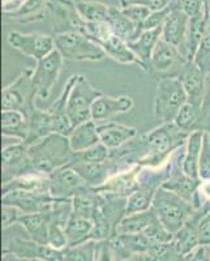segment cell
Segmentation results:
<instances>
[{
  "label": "cell",
  "instance_id": "1",
  "mask_svg": "<svg viewBox=\"0 0 210 261\" xmlns=\"http://www.w3.org/2000/svg\"><path fill=\"white\" fill-rule=\"evenodd\" d=\"M188 136L190 134L181 130L175 123H165L111 150V158L127 166L158 167L167 162L176 149L186 145Z\"/></svg>",
  "mask_w": 210,
  "mask_h": 261
},
{
  "label": "cell",
  "instance_id": "2",
  "mask_svg": "<svg viewBox=\"0 0 210 261\" xmlns=\"http://www.w3.org/2000/svg\"><path fill=\"white\" fill-rule=\"evenodd\" d=\"M28 151L33 167L42 175H50L54 171L68 166L74 157L69 139L59 134L50 135L28 146Z\"/></svg>",
  "mask_w": 210,
  "mask_h": 261
},
{
  "label": "cell",
  "instance_id": "3",
  "mask_svg": "<svg viewBox=\"0 0 210 261\" xmlns=\"http://www.w3.org/2000/svg\"><path fill=\"white\" fill-rule=\"evenodd\" d=\"M187 102L188 95L179 77L158 76L154 98V116L161 124L174 123Z\"/></svg>",
  "mask_w": 210,
  "mask_h": 261
},
{
  "label": "cell",
  "instance_id": "4",
  "mask_svg": "<svg viewBox=\"0 0 210 261\" xmlns=\"http://www.w3.org/2000/svg\"><path fill=\"white\" fill-rule=\"evenodd\" d=\"M151 208L154 209L161 223L171 234L178 232L184 223L196 213L192 202L162 187L155 192Z\"/></svg>",
  "mask_w": 210,
  "mask_h": 261
},
{
  "label": "cell",
  "instance_id": "5",
  "mask_svg": "<svg viewBox=\"0 0 210 261\" xmlns=\"http://www.w3.org/2000/svg\"><path fill=\"white\" fill-rule=\"evenodd\" d=\"M85 36L94 41L104 51L106 57L120 64H135L141 68L139 59L132 53L127 42L119 38L106 22H86Z\"/></svg>",
  "mask_w": 210,
  "mask_h": 261
},
{
  "label": "cell",
  "instance_id": "6",
  "mask_svg": "<svg viewBox=\"0 0 210 261\" xmlns=\"http://www.w3.org/2000/svg\"><path fill=\"white\" fill-rule=\"evenodd\" d=\"M55 48L65 60L71 62H101L106 54L99 46L80 33L55 34Z\"/></svg>",
  "mask_w": 210,
  "mask_h": 261
},
{
  "label": "cell",
  "instance_id": "7",
  "mask_svg": "<svg viewBox=\"0 0 210 261\" xmlns=\"http://www.w3.org/2000/svg\"><path fill=\"white\" fill-rule=\"evenodd\" d=\"M102 94L103 93L95 89L84 74H78L67 105V114L73 128L92 120V106Z\"/></svg>",
  "mask_w": 210,
  "mask_h": 261
},
{
  "label": "cell",
  "instance_id": "8",
  "mask_svg": "<svg viewBox=\"0 0 210 261\" xmlns=\"http://www.w3.org/2000/svg\"><path fill=\"white\" fill-rule=\"evenodd\" d=\"M33 71L34 68H25L13 83L4 88L2 92V110H20L28 114L36 106Z\"/></svg>",
  "mask_w": 210,
  "mask_h": 261
},
{
  "label": "cell",
  "instance_id": "9",
  "mask_svg": "<svg viewBox=\"0 0 210 261\" xmlns=\"http://www.w3.org/2000/svg\"><path fill=\"white\" fill-rule=\"evenodd\" d=\"M48 15L52 20V32L55 34L80 33L86 34V21L81 17L73 0H52L48 2Z\"/></svg>",
  "mask_w": 210,
  "mask_h": 261
},
{
  "label": "cell",
  "instance_id": "10",
  "mask_svg": "<svg viewBox=\"0 0 210 261\" xmlns=\"http://www.w3.org/2000/svg\"><path fill=\"white\" fill-rule=\"evenodd\" d=\"M38 174L33 167L28 146L24 143L8 145L2 151V183H7L21 176ZM42 175V174H41Z\"/></svg>",
  "mask_w": 210,
  "mask_h": 261
},
{
  "label": "cell",
  "instance_id": "11",
  "mask_svg": "<svg viewBox=\"0 0 210 261\" xmlns=\"http://www.w3.org/2000/svg\"><path fill=\"white\" fill-rule=\"evenodd\" d=\"M63 62H64V58L57 48L48 54L47 57L37 62L32 77L37 98L47 99L50 97L54 85L62 71Z\"/></svg>",
  "mask_w": 210,
  "mask_h": 261
},
{
  "label": "cell",
  "instance_id": "12",
  "mask_svg": "<svg viewBox=\"0 0 210 261\" xmlns=\"http://www.w3.org/2000/svg\"><path fill=\"white\" fill-rule=\"evenodd\" d=\"M7 41L13 50H17L22 55L33 58L36 62L46 58L48 54L55 50L54 36H47V34H39V33L24 34L15 30V32H9Z\"/></svg>",
  "mask_w": 210,
  "mask_h": 261
},
{
  "label": "cell",
  "instance_id": "13",
  "mask_svg": "<svg viewBox=\"0 0 210 261\" xmlns=\"http://www.w3.org/2000/svg\"><path fill=\"white\" fill-rule=\"evenodd\" d=\"M57 201L50 192H33V191H11L2 195V204L13 206L21 214H34L48 212Z\"/></svg>",
  "mask_w": 210,
  "mask_h": 261
},
{
  "label": "cell",
  "instance_id": "14",
  "mask_svg": "<svg viewBox=\"0 0 210 261\" xmlns=\"http://www.w3.org/2000/svg\"><path fill=\"white\" fill-rule=\"evenodd\" d=\"M188 62L179 48L161 39L151 55L150 73L157 76H174L178 77L179 72Z\"/></svg>",
  "mask_w": 210,
  "mask_h": 261
},
{
  "label": "cell",
  "instance_id": "15",
  "mask_svg": "<svg viewBox=\"0 0 210 261\" xmlns=\"http://www.w3.org/2000/svg\"><path fill=\"white\" fill-rule=\"evenodd\" d=\"M88 187L72 167L65 166L48 175V192L55 200H72L77 193Z\"/></svg>",
  "mask_w": 210,
  "mask_h": 261
},
{
  "label": "cell",
  "instance_id": "16",
  "mask_svg": "<svg viewBox=\"0 0 210 261\" xmlns=\"http://www.w3.org/2000/svg\"><path fill=\"white\" fill-rule=\"evenodd\" d=\"M3 252H12L20 257L29 258V260H43V261H63L64 258V249H58L48 244H41L32 239H22V238H13L6 247Z\"/></svg>",
  "mask_w": 210,
  "mask_h": 261
},
{
  "label": "cell",
  "instance_id": "17",
  "mask_svg": "<svg viewBox=\"0 0 210 261\" xmlns=\"http://www.w3.org/2000/svg\"><path fill=\"white\" fill-rule=\"evenodd\" d=\"M178 77L183 84L184 89H186L187 95H188V102L193 105H201L205 93H206L210 76L205 74L201 69L198 68L197 64L193 60H188L179 72Z\"/></svg>",
  "mask_w": 210,
  "mask_h": 261
},
{
  "label": "cell",
  "instance_id": "18",
  "mask_svg": "<svg viewBox=\"0 0 210 261\" xmlns=\"http://www.w3.org/2000/svg\"><path fill=\"white\" fill-rule=\"evenodd\" d=\"M140 170H141V166H137V165L124 167L116 174H114L106 183L94 188V190L98 191V192L104 193V195L128 197L135 191L139 190L137 175H139Z\"/></svg>",
  "mask_w": 210,
  "mask_h": 261
},
{
  "label": "cell",
  "instance_id": "19",
  "mask_svg": "<svg viewBox=\"0 0 210 261\" xmlns=\"http://www.w3.org/2000/svg\"><path fill=\"white\" fill-rule=\"evenodd\" d=\"M134 106V98L128 95L111 97L102 94L92 106V120H94L97 124L106 123L116 115L129 113Z\"/></svg>",
  "mask_w": 210,
  "mask_h": 261
},
{
  "label": "cell",
  "instance_id": "20",
  "mask_svg": "<svg viewBox=\"0 0 210 261\" xmlns=\"http://www.w3.org/2000/svg\"><path fill=\"white\" fill-rule=\"evenodd\" d=\"M190 27V16L178 9H172L162 27V41L175 46L186 57L187 33Z\"/></svg>",
  "mask_w": 210,
  "mask_h": 261
},
{
  "label": "cell",
  "instance_id": "21",
  "mask_svg": "<svg viewBox=\"0 0 210 261\" xmlns=\"http://www.w3.org/2000/svg\"><path fill=\"white\" fill-rule=\"evenodd\" d=\"M205 213L202 211H196V213L184 223L183 227L174 234V246L184 257H191L196 249L200 247L198 239V225Z\"/></svg>",
  "mask_w": 210,
  "mask_h": 261
},
{
  "label": "cell",
  "instance_id": "22",
  "mask_svg": "<svg viewBox=\"0 0 210 261\" xmlns=\"http://www.w3.org/2000/svg\"><path fill=\"white\" fill-rule=\"evenodd\" d=\"M98 135L101 143L104 144L110 150H115L127 144L128 141L139 136L136 128L120 124L116 122H106L97 124Z\"/></svg>",
  "mask_w": 210,
  "mask_h": 261
},
{
  "label": "cell",
  "instance_id": "23",
  "mask_svg": "<svg viewBox=\"0 0 210 261\" xmlns=\"http://www.w3.org/2000/svg\"><path fill=\"white\" fill-rule=\"evenodd\" d=\"M28 116H29V136L24 143L27 146L33 145L45 137L55 134L54 116L48 110H42L34 106L28 113Z\"/></svg>",
  "mask_w": 210,
  "mask_h": 261
},
{
  "label": "cell",
  "instance_id": "24",
  "mask_svg": "<svg viewBox=\"0 0 210 261\" xmlns=\"http://www.w3.org/2000/svg\"><path fill=\"white\" fill-rule=\"evenodd\" d=\"M161 39H162V27L157 28V29L144 30L136 41L128 43L132 53L139 59L142 71L150 73L151 55H153L154 48Z\"/></svg>",
  "mask_w": 210,
  "mask_h": 261
},
{
  "label": "cell",
  "instance_id": "25",
  "mask_svg": "<svg viewBox=\"0 0 210 261\" xmlns=\"http://www.w3.org/2000/svg\"><path fill=\"white\" fill-rule=\"evenodd\" d=\"M2 135L25 143L29 136V116L20 110H2Z\"/></svg>",
  "mask_w": 210,
  "mask_h": 261
},
{
  "label": "cell",
  "instance_id": "26",
  "mask_svg": "<svg viewBox=\"0 0 210 261\" xmlns=\"http://www.w3.org/2000/svg\"><path fill=\"white\" fill-rule=\"evenodd\" d=\"M17 225L24 227L32 241L41 244H48L50 211L43 212V213L20 214Z\"/></svg>",
  "mask_w": 210,
  "mask_h": 261
},
{
  "label": "cell",
  "instance_id": "27",
  "mask_svg": "<svg viewBox=\"0 0 210 261\" xmlns=\"http://www.w3.org/2000/svg\"><path fill=\"white\" fill-rule=\"evenodd\" d=\"M106 24H109L111 30L115 33L119 38H121L124 42H127V43L136 41L141 36V33L144 32L142 28H140L139 25L132 22L123 13L120 7H110L109 17H107Z\"/></svg>",
  "mask_w": 210,
  "mask_h": 261
},
{
  "label": "cell",
  "instance_id": "28",
  "mask_svg": "<svg viewBox=\"0 0 210 261\" xmlns=\"http://www.w3.org/2000/svg\"><path fill=\"white\" fill-rule=\"evenodd\" d=\"M7 21L29 24L46 18L48 15V0H25L15 12L3 13Z\"/></svg>",
  "mask_w": 210,
  "mask_h": 261
},
{
  "label": "cell",
  "instance_id": "29",
  "mask_svg": "<svg viewBox=\"0 0 210 261\" xmlns=\"http://www.w3.org/2000/svg\"><path fill=\"white\" fill-rule=\"evenodd\" d=\"M68 139L69 143H71L72 150L74 153L84 151L86 149L97 145L98 143H101V139H99V135H98L97 123L94 120H88V122L74 127Z\"/></svg>",
  "mask_w": 210,
  "mask_h": 261
},
{
  "label": "cell",
  "instance_id": "30",
  "mask_svg": "<svg viewBox=\"0 0 210 261\" xmlns=\"http://www.w3.org/2000/svg\"><path fill=\"white\" fill-rule=\"evenodd\" d=\"M102 193L92 187H86L72 199V212L77 216L92 220L101 204Z\"/></svg>",
  "mask_w": 210,
  "mask_h": 261
},
{
  "label": "cell",
  "instance_id": "31",
  "mask_svg": "<svg viewBox=\"0 0 210 261\" xmlns=\"http://www.w3.org/2000/svg\"><path fill=\"white\" fill-rule=\"evenodd\" d=\"M204 132H192L190 134L186 143V151L183 157V170L187 175L193 179H198V161L201 154Z\"/></svg>",
  "mask_w": 210,
  "mask_h": 261
},
{
  "label": "cell",
  "instance_id": "32",
  "mask_svg": "<svg viewBox=\"0 0 210 261\" xmlns=\"http://www.w3.org/2000/svg\"><path fill=\"white\" fill-rule=\"evenodd\" d=\"M158 220L157 214L153 208L141 213H135L125 216L121 222L119 223L116 235H130V234H141L148 230L155 221Z\"/></svg>",
  "mask_w": 210,
  "mask_h": 261
},
{
  "label": "cell",
  "instance_id": "33",
  "mask_svg": "<svg viewBox=\"0 0 210 261\" xmlns=\"http://www.w3.org/2000/svg\"><path fill=\"white\" fill-rule=\"evenodd\" d=\"M93 227H94V223L92 220L77 216L72 212L68 222L64 227L68 247H73L84 243V242L90 241Z\"/></svg>",
  "mask_w": 210,
  "mask_h": 261
},
{
  "label": "cell",
  "instance_id": "34",
  "mask_svg": "<svg viewBox=\"0 0 210 261\" xmlns=\"http://www.w3.org/2000/svg\"><path fill=\"white\" fill-rule=\"evenodd\" d=\"M209 22L210 20L206 11L202 15L190 18V27H188L186 41V58L188 60H193V57H195L198 46H200L205 34H206Z\"/></svg>",
  "mask_w": 210,
  "mask_h": 261
},
{
  "label": "cell",
  "instance_id": "35",
  "mask_svg": "<svg viewBox=\"0 0 210 261\" xmlns=\"http://www.w3.org/2000/svg\"><path fill=\"white\" fill-rule=\"evenodd\" d=\"M11 191H33V192H48V175L33 174L21 176L7 183H2V195Z\"/></svg>",
  "mask_w": 210,
  "mask_h": 261
},
{
  "label": "cell",
  "instance_id": "36",
  "mask_svg": "<svg viewBox=\"0 0 210 261\" xmlns=\"http://www.w3.org/2000/svg\"><path fill=\"white\" fill-rule=\"evenodd\" d=\"M110 7L99 2H76V8L86 22H106Z\"/></svg>",
  "mask_w": 210,
  "mask_h": 261
},
{
  "label": "cell",
  "instance_id": "37",
  "mask_svg": "<svg viewBox=\"0 0 210 261\" xmlns=\"http://www.w3.org/2000/svg\"><path fill=\"white\" fill-rule=\"evenodd\" d=\"M157 191L142 190V188H139V190L135 191L132 195L128 196L125 216L149 211V209L151 208V205H153L154 196H155V192H157Z\"/></svg>",
  "mask_w": 210,
  "mask_h": 261
},
{
  "label": "cell",
  "instance_id": "38",
  "mask_svg": "<svg viewBox=\"0 0 210 261\" xmlns=\"http://www.w3.org/2000/svg\"><path fill=\"white\" fill-rule=\"evenodd\" d=\"M97 242L88 241L73 247L64 248L63 261H95Z\"/></svg>",
  "mask_w": 210,
  "mask_h": 261
},
{
  "label": "cell",
  "instance_id": "39",
  "mask_svg": "<svg viewBox=\"0 0 210 261\" xmlns=\"http://www.w3.org/2000/svg\"><path fill=\"white\" fill-rule=\"evenodd\" d=\"M193 132H204L210 135V79L202 103L197 109Z\"/></svg>",
  "mask_w": 210,
  "mask_h": 261
},
{
  "label": "cell",
  "instance_id": "40",
  "mask_svg": "<svg viewBox=\"0 0 210 261\" xmlns=\"http://www.w3.org/2000/svg\"><path fill=\"white\" fill-rule=\"evenodd\" d=\"M111 158V150L104 144L98 143L97 145L86 149L84 151L74 153L72 161H84V162H106Z\"/></svg>",
  "mask_w": 210,
  "mask_h": 261
},
{
  "label": "cell",
  "instance_id": "41",
  "mask_svg": "<svg viewBox=\"0 0 210 261\" xmlns=\"http://www.w3.org/2000/svg\"><path fill=\"white\" fill-rule=\"evenodd\" d=\"M150 256L153 257L154 261H188L190 257H184L180 252H179L174 243H165L154 246L153 248L149 251Z\"/></svg>",
  "mask_w": 210,
  "mask_h": 261
},
{
  "label": "cell",
  "instance_id": "42",
  "mask_svg": "<svg viewBox=\"0 0 210 261\" xmlns=\"http://www.w3.org/2000/svg\"><path fill=\"white\" fill-rule=\"evenodd\" d=\"M193 62L197 64L198 68L201 69L205 74L210 76V22L209 27H207L206 34H205L204 39L200 43L195 57H193Z\"/></svg>",
  "mask_w": 210,
  "mask_h": 261
},
{
  "label": "cell",
  "instance_id": "43",
  "mask_svg": "<svg viewBox=\"0 0 210 261\" xmlns=\"http://www.w3.org/2000/svg\"><path fill=\"white\" fill-rule=\"evenodd\" d=\"M170 7L181 11L191 18L205 12V0H171Z\"/></svg>",
  "mask_w": 210,
  "mask_h": 261
},
{
  "label": "cell",
  "instance_id": "44",
  "mask_svg": "<svg viewBox=\"0 0 210 261\" xmlns=\"http://www.w3.org/2000/svg\"><path fill=\"white\" fill-rule=\"evenodd\" d=\"M198 176L200 180H209L210 179V135H204V141H202L201 154L198 161Z\"/></svg>",
  "mask_w": 210,
  "mask_h": 261
},
{
  "label": "cell",
  "instance_id": "45",
  "mask_svg": "<svg viewBox=\"0 0 210 261\" xmlns=\"http://www.w3.org/2000/svg\"><path fill=\"white\" fill-rule=\"evenodd\" d=\"M95 261H120V256L116 252L113 241L97 242V253H95Z\"/></svg>",
  "mask_w": 210,
  "mask_h": 261
},
{
  "label": "cell",
  "instance_id": "46",
  "mask_svg": "<svg viewBox=\"0 0 210 261\" xmlns=\"http://www.w3.org/2000/svg\"><path fill=\"white\" fill-rule=\"evenodd\" d=\"M170 3H171V0H119L118 7L125 8V7L129 6H141L154 12V11H161V9L167 8Z\"/></svg>",
  "mask_w": 210,
  "mask_h": 261
},
{
  "label": "cell",
  "instance_id": "47",
  "mask_svg": "<svg viewBox=\"0 0 210 261\" xmlns=\"http://www.w3.org/2000/svg\"><path fill=\"white\" fill-rule=\"evenodd\" d=\"M123 11L125 16L129 18L132 22H135L136 25H139L140 28H142L144 22L146 21V18L150 16L151 11L150 9L145 8V7H141V6H129V7H125V8H120ZM144 30V29H142Z\"/></svg>",
  "mask_w": 210,
  "mask_h": 261
},
{
  "label": "cell",
  "instance_id": "48",
  "mask_svg": "<svg viewBox=\"0 0 210 261\" xmlns=\"http://www.w3.org/2000/svg\"><path fill=\"white\" fill-rule=\"evenodd\" d=\"M172 12L171 7H167L165 9H161V11H154V12L150 13L146 21L142 25V29L144 30H151V29H157V28L163 27L165 24L166 18L169 17L170 13Z\"/></svg>",
  "mask_w": 210,
  "mask_h": 261
},
{
  "label": "cell",
  "instance_id": "49",
  "mask_svg": "<svg viewBox=\"0 0 210 261\" xmlns=\"http://www.w3.org/2000/svg\"><path fill=\"white\" fill-rule=\"evenodd\" d=\"M20 214V212L16 208H13V206L3 205L2 206V226H3V230H7V228L13 225H17V220Z\"/></svg>",
  "mask_w": 210,
  "mask_h": 261
},
{
  "label": "cell",
  "instance_id": "50",
  "mask_svg": "<svg viewBox=\"0 0 210 261\" xmlns=\"http://www.w3.org/2000/svg\"><path fill=\"white\" fill-rule=\"evenodd\" d=\"M200 246H210V212L205 214L198 225Z\"/></svg>",
  "mask_w": 210,
  "mask_h": 261
},
{
  "label": "cell",
  "instance_id": "51",
  "mask_svg": "<svg viewBox=\"0 0 210 261\" xmlns=\"http://www.w3.org/2000/svg\"><path fill=\"white\" fill-rule=\"evenodd\" d=\"M188 261H210V247L200 246L188 258Z\"/></svg>",
  "mask_w": 210,
  "mask_h": 261
},
{
  "label": "cell",
  "instance_id": "52",
  "mask_svg": "<svg viewBox=\"0 0 210 261\" xmlns=\"http://www.w3.org/2000/svg\"><path fill=\"white\" fill-rule=\"evenodd\" d=\"M25 0H2V4H3V13L15 12L16 9H18L22 6Z\"/></svg>",
  "mask_w": 210,
  "mask_h": 261
},
{
  "label": "cell",
  "instance_id": "53",
  "mask_svg": "<svg viewBox=\"0 0 210 261\" xmlns=\"http://www.w3.org/2000/svg\"><path fill=\"white\" fill-rule=\"evenodd\" d=\"M121 261H154L153 257L149 252H141V253H130L127 257H124Z\"/></svg>",
  "mask_w": 210,
  "mask_h": 261
},
{
  "label": "cell",
  "instance_id": "54",
  "mask_svg": "<svg viewBox=\"0 0 210 261\" xmlns=\"http://www.w3.org/2000/svg\"><path fill=\"white\" fill-rule=\"evenodd\" d=\"M2 261H32L29 258L20 257L12 252H3L2 253Z\"/></svg>",
  "mask_w": 210,
  "mask_h": 261
},
{
  "label": "cell",
  "instance_id": "55",
  "mask_svg": "<svg viewBox=\"0 0 210 261\" xmlns=\"http://www.w3.org/2000/svg\"><path fill=\"white\" fill-rule=\"evenodd\" d=\"M205 11H206L207 16L210 18V0H205Z\"/></svg>",
  "mask_w": 210,
  "mask_h": 261
},
{
  "label": "cell",
  "instance_id": "56",
  "mask_svg": "<svg viewBox=\"0 0 210 261\" xmlns=\"http://www.w3.org/2000/svg\"><path fill=\"white\" fill-rule=\"evenodd\" d=\"M33 261H43V260H33Z\"/></svg>",
  "mask_w": 210,
  "mask_h": 261
},
{
  "label": "cell",
  "instance_id": "57",
  "mask_svg": "<svg viewBox=\"0 0 210 261\" xmlns=\"http://www.w3.org/2000/svg\"><path fill=\"white\" fill-rule=\"evenodd\" d=\"M209 247H210V246H209Z\"/></svg>",
  "mask_w": 210,
  "mask_h": 261
}]
</instances>
